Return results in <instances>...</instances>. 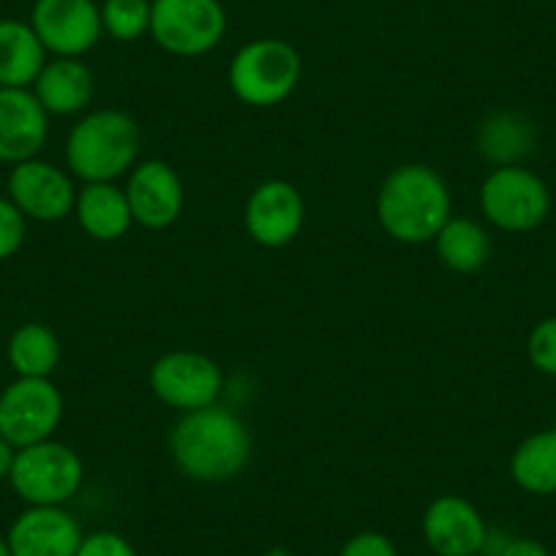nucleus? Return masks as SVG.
<instances>
[{"label":"nucleus","instance_id":"1","mask_svg":"<svg viewBox=\"0 0 556 556\" xmlns=\"http://www.w3.org/2000/svg\"><path fill=\"white\" fill-rule=\"evenodd\" d=\"M169 453L180 475L197 483H224L243 472L251 458V434L235 412L211 404L184 412L173 434Z\"/></svg>","mask_w":556,"mask_h":556},{"label":"nucleus","instance_id":"2","mask_svg":"<svg viewBox=\"0 0 556 556\" xmlns=\"http://www.w3.org/2000/svg\"><path fill=\"white\" fill-rule=\"evenodd\" d=\"M445 178L426 164H404L384 178L377 194L379 227L399 243H429L451 218Z\"/></svg>","mask_w":556,"mask_h":556},{"label":"nucleus","instance_id":"3","mask_svg":"<svg viewBox=\"0 0 556 556\" xmlns=\"http://www.w3.org/2000/svg\"><path fill=\"white\" fill-rule=\"evenodd\" d=\"M137 121L121 110L88 112L68 131L66 162L68 169L85 184H115L121 175L134 169L139 156Z\"/></svg>","mask_w":556,"mask_h":556},{"label":"nucleus","instance_id":"4","mask_svg":"<svg viewBox=\"0 0 556 556\" xmlns=\"http://www.w3.org/2000/svg\"><path fill=\"white\" fill-rule=\"evenodd\" d=\"M301 74V52L290 41L256 39L229 63V88L249 106H276L290 99Z\"/></svg>","mask_w":556,"mask_h":556},{"label":"nucleus","instance_id":"5","mask_svg":"<svg viewBox=\"0 0 556 556\" xmlns=\"http://www.w3.org/2000/svg\"><path fill=\"white\" fill-rule=\"evenodd\" d=\"M83 458L55 440L20 447L9 483L30 507H63L83 489Z\"/></svg>","mask_w":556,"mask_h":556},{"label":"nucleus","instance_id":"6","mask_svg":"<svg viewBox=\"0 0 556 556\" xmlns=\"http://www.w3.org/2000/svg\"><path fill=\"white\" fill-rule=\"evenodd\" d=\"M227 34L218 0H153L151 36L169 55L197 58L216 50Z\"/></svg>","mask_w":556,"mask_h":556},{"label":"nucleus","instance_id":"7","mask_svg":"<svg viewBox=\"0 0 556 556\" xmlns=\"http://www.w3.org/2000/svg\"><path fill=\"white\" fill-rule=\"evenodd\" d=\"M480 207L496 229L529 232L548 216L551 194L548 186L521 164L496 167L480 186Z\"/></svg>","mask_w":556,"mask_h":556},{"label":"nucleus","instance_id":"8","mask_svg":"<svg viewBox=\"0 0 556 556\" xmlns=\"http://www.w3.org/2000/svg\"><path fill=\"white\" fill-rule=\"evenodd\" d=\"M63 417V395L50 379L17 377L0 393V437L20 447L52 440Z\"/></svg>","mask_w":556,"mask_h":556},{"label":"nucleus","instance_id":"9","mask_svg":"<svg viewBox=\"0 0 556 556\" xmlns=\"http://www.w3.org/2000/svg\"><path fill=\"white\" fill-rule=\"evenodd\" d=\"M151 388L162 404L180 412L216 404L224 390V374L213 357L202 352H167L151 366Z\"/></svg>","mask_w":556,"mask_h":556},{"label":"nucleus","instance_id":"10","mask_svg":"<svg viewBox=\"0 0 556 556\" xmlns=\"http://www.w3.org/2000/svg\"><path fill=\"white\" fill-rule=\"evenodd\" d=\"M30 28L47 52L58 58H79L93 50L104 25L96 0H36Z\"/></svg>","mask_w":556,"mask_h":556},{"label":"nucleus","instance_id":"11","mask_svg":"<svg viewBox=\"0 0 556 556\" xmlns=\"http://www.w3.org/2000/svg\"><path fill=\"white\" fill-rule=\"evenodd\" d=\"M306 202L290 180H265L245 202V229L265 249H281L301 235Z\"/></svg>","mask_w":556,"mask_h":556},{"label":"nucleus","instance_id":"12","mask_svg":"<svg viewBox=\"0 0 556 556\" xmlns=\"http://www.w3.org/2000/svg\"><path fill=\"white\" fill-rule=\"evenodd\" d=\"M9 200L23 211L25 218L34 222H61L74 211L77 191L72 178L55 164L28 159L14 164L9 175Z\"/></svg>","mask_w":556,"mask_h":556},{"label":"nucleus","instance_id":"13","mask_svg":"<svg viewBox=\"0 0 556 556\" xmlns=\"http://www.w3.org/2000/svg\"><path fill=\"white\" fill-rule=\"evenodd\" d=\"M420 529L426 545L437 556H480L489 534L478 507L453 494L440 496L426 507Z\"/></svg>","mask_w":556,"mask_h":556},{"label":"nucleus","instance_id":"14","mask_svg":"<svg viewBox=\"0 0 556 556\" xmlns=\"http://www.w3.org/2000/svg\"><path fill=\"white\" fill-rule=\"evenodd\" d=\"M123 191L139 227L164 229L184 213V184L178 173L159 159L137 164Z\"/></svg>","mask_w":556,"mask_h":556},{"label":"nucleus","instance_id":"15","mask_svg":"<svg viewBox=\"0 0 556 556\" xmlns=\"http://www.w3.org/2000/svg\"><path fill=\"white\" fill-rule=\"evenodd\" d=\"M34 90L0 88V162L20 164L45 148L50 121Z\"/></svg>","mask_w":556,"mask_h":556},{"label":"nucleus","instance_id":"16","mask_svg":"<svg viewBox=\"0 0 556 556\" xmlns=\"http://www.w3.org/2000/svg\"><path fill=\"white\" fill-rule=\"evenodd\" d=\"M83 538L77 518L63 507H28L7 534L14 556H77Z\"/></svg>","mask_w":556,"mask_h":556},{"label":"nucleus","instance_id":"17","mask_svg":"<svg viewBox=\"0 0 556 556\" xmlns=\"http://www.w3.org/2000/svg\"><path fill=\"white\" fill-rule=\"evenodd\" d=\"M96 93L93 72L79 58H55L45 63L34 83V96L47 115H77Z\"/></svg>","mask_w":556,"mask_h":556},{"label":"nucleus","instance_id":"18","mask_svg":"<svg viewBox=\"0 0 556 556\" xmlns=\"http://www.w3.org/2000/svg\"><path fill=\"white\" fill-rule=\"evenodd\" d=\"M74 213L85 232L93 240H121L134 224L131 207H128L126 191L115 184H88L77 194Z\"/></svg>","mask_w":556,"mask_h":556},{"label":"nucleus","instance_id":"19","mask_svg":"<svg viewBox=\"0 0 556 556\" xmlns=\"http://www.w3.org/2000/svg\"><path fill=\"white\" fill-rule=\"evenodd\" d=\"M47 63V50L30 23L0 20V88H28Z\"/></svg>","mask_w":556,"mask_h":556},{"label":"nucleus","instance_id":"20","mask_svg":"<svg viewBox=\"0 0 556 556\" xmlns=\"http://www.w3.org/2000/svg\"><path fill=\"white\" fill-rule=\"evenodd\" d=\"M534 148V128L523 115L510 110L494 112L478 128V151L494 167H516Z\"/></svg>","mask_w":556,"mask_h":556},{"label":"nucleus","instance_id":"21","mask_svg":"<svg viewBox=\"0 0 556 556\" xmlns=\"http://www.w3.org/2000/svg\"><path fill=\"white\" fill-rule=\"evenodd\" d=\"M510 478L529 494H556V429L538 431L516 447Z\"/></svg>","mask_w":556,"mask_h":556},{"label":"nucleus","instance_id":"22","mask_svg":"<svg viewBox=\"0 0 556 556\" xmlns=\"http://www.w3.org/2000/svg\"><path fill=\"white\" fill-rule=\"evenodd\" d=\"M434 243L442 265L456 273L480 270L491 256L489 232L472 218L451 216L434 238Z\"/></svg>","mask_w":556,"mask_h":556},{"label":"nucleus","instance_id":"23","mask_svg":"<svg viewBox=\"0 0 556 556\" xmlns=\"http://www.w3.org/2000/svg\"><path fill=\"white\" fill-rule=\"evenodd\" d=\"M9 363L17 377L50 379L61 363V341L47 325H23L9 341Z\"/></svg>","mask_w":556,"mask_h":556},{"label":"nucleus","instance_id":"24","mask_svg":"<svg viewBox=\"0 0 556 556\" xmlns=\"http://www.w3.org/2000/svg\"><path fill=\"white\" fill-rule=\"evenodd\" d=\"M153 0H104L101 25L115 41H137L151 34Z\"/></svg>","mask_w":556,"mask_h":556},{"label":"nucleus","instance_id":"25","mask_svg":"<svg viewBox=\"0 0 556 556\" xmlns=\"http://www.w3.org/2000/svg\"><path fill=\"white\" fill-rule=\"evenodd\" d=\"M527 355L540 374L556 377V317L534 325L527 341Z\"/></svg>","mask_w":556,"mask_h":556},{"label":"nucleus","instance_id":"26","mask_svg":"<svg viewBox=\"0 0 556 556\" xmlns=\"http://www.w3.org/2000/svg\"><path fill=\"white\" fill-rule=\"evenodd\" d=\"M25 240V216L12 200L0 197V260H9Z\"/></svg>","mask_w":556,"mask_h":556},{"label":"nucleus","instance_id":"27","mask_svg":"<svg viewBox=\"0 0 556 556\" xmlns=\"http://www.w3.org/2000/svg\"><path fill=\"white\" fill-rule=\"evenodd\" d=\"M77 556H137V548L123 534L101 529V532L85 534Z\"/></svg>","mask_w":556,"mask_h":556},{"label":"nucleus","instance_id":"28","mask_svg":"<svg viewBox=\"0 0 556 556\" xmlns=\"http://www.w3.org/2000/svg\"><path fill=\"white\" fill-rule=\"evenodd\" d=\"M339 556H399L393 540L382 532H357L341 545Z\"/></svg>","mask_w":556,"mask_h":556},{"label":"nucleus","instance_id":"29","mask_svg":"<svg viewBox=\"0 0 556 556\" xmlns=\"http://www.w3.org/2000/svg\"><path fill=\"white\" fill-rule=\"evenodd\" d=\"M496 556H551L543 543L532 538H510Z\"/></svg>","mask_w":556,"mask_h":556},{"label":"nucleus","instance_id":"30","mask_svg":"<svg viewBox=\"0 0 556 556\" xmlns=\"http://www.w3.org/2000/svg\"><path fill=\"white\" fill-rule=\"evenodd\" d=\"M14 456H17V447L9 445V442L3 440V437H0V480L9 478V475H12Z\"/></svg>","mask_w":556,"mask_h":556},{"label":"nucleus","instance_id":"31","mask_svg":"<svg viewBox=\"0 0 556 556\" xmlns=\"http://www.w3.org/2000/svg\"><path fill=\"white\" fill-rule=\"evenodd\" d=\"M262 556H295V554H292L290 548H281V545H276V548H267Z\"/></svg>","mask_w":556,"mask_h":556},{"label":"nucleus","instance_id":"32","mask_svg":"<svg viewBox=\"0 0 556 556\" xmlns=\"http://www.w3.org/2000/svg\"><path fill=\"white\" fill-rule=\"evenodd\" d=\"M0 556H14L12 545H9L7 538H0Z\"/></svg>","mask_w":556,"mask_h":556},{"label":"nucleus","instance_id":"33","mask_svg":"<svg viewBox=\"0 0 556 556\" xmlns=\"http://www.w3.org/2000/svg\"><path fill=\"white\" fill-rule=\"evenodd\" d=\"M551 556H556V554H551Z\"/></svg>","mask_w":556,"mask_h":556}]
</instances>
